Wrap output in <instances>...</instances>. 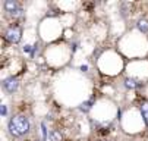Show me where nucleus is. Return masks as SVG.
<instances>
[{"instance_id": "nucleus-1", "label": "nucleus", "mask_w": 148, "mask_h": 141, "mask_svg": "<svg viewBox=\"0 0 148 141\" xmlns=\"http://www.w3.org/2000/svg\"><path fill=\"white\" fill-rule=\"evenodd\" d=\"M8 131L15 138H22L31 131V120L27 115H12L8 122Z\"/></svg>"}, {"instance_id": "nucleus-2", "label": "nucleus", "mask_w": 148, "mask_h": 141, "mask_svg": "<svg viewBox=\"0 0 148 141\" xmlns=\"http://www.w3.org/2000/svg\"><path fill=\"white\" fill-rule=\"evenodd\" d=\"M5 40L10 44H18L21 41V38H22V28L19 25H10L6 28L5 34H3Z\"/></svg>"}, {"instance_id": "nucleus-3", "label": "nucleus", "mask_w": 148, "mask_h": 141, "mask_svg": "<svg viewBox=\"0 0 148 141\" xmlns=\"http://www.w3.org/2000/svg\"><path fill=\"white\" fill-rule=\"evenodd\" d=\"M2 88H3V91H6L8 94L16 93L18 88H19V79H18L16 76H13V75L5 78L3 83H2Z\"/></svg>"}, {"instance_id": "nucleus-4", "label": "nucleus", "mask_w": 148, "mask_h": 141, "mask_svg": "<svg viewBox=\"0 0 148 141\" xmlns=\"http://www.w3.org/2000/svg\"><path fill=\"white\" fill-rule=\"evenodd\" d=\"M123 85L128 88V90H139L144 87V83L141 81V79H136L134 76H128L123 79Z\"/></svg>"}, {"instance_id": "nucleus-5", "label": "nucleus", "mask_w": 148, "mask_h": 141, "mask_svg": "<svg viewBox=\"0 0 148 141\" xmlns=\"http://www.w3.org/2000/svg\"><path fill=\"white\" fill-rule=\"evenodd\" d=\"M3 9H5L6 13L13 15L16 10L21 9V5H19L18 0H5V2H3Z\"/></svg>"}, {"instance_id": "nucleus-6", "label": "nucleus", "mask_w": 148, "mask_h": 141, "mask_svg": "<svg viewBox=\"0 0 148 141\" xmlns=\"http://www.w3.org/2000/svg\"><path fill=\"white\" fill-rule=\"evenodd\" d=\"M139 113H141V116H142L144 124L148 127V102H147V100L141 102V105H139Z\"/></svg>"}, {"instance_id": "nucleus-7", "label": "nucleus", "mask_w": 148, "mask_h": 141, "mask_svg": "<svg viewBox=\"0 0 148 141\" xmlns=\"http://www.w3.org/2000/svg\"><path fill=\"white\" fill-rule=\"evenodd\" d=\"M136 28L141 34H148V19L147 18H139L136 21Z\"/></svg>"}, {"instance_id": "nucleus-8", "label": "nucleus", "mask_w": 148, "mask_h": 141, "mask_svg": "<svg viewBox=\"0 0 148 141\" xmlns=\"http://www.w3.org/2000/svg\"><path fill=\"white\" fill-rule=\"evenodd\" d=\"M94 97H91L90 100H87V102H84L81 106H79V109H81V112H84V113H88L91 109H92V106H94Z\"/></svg>"}, {"instance_id": "nucleus-9", "label": "nucleus", "mask_w": 148, "mask_h": 141, "mask_svg": "<svg viewBox=\"0 0 148 141\" xmlns=\"http://www.w3.org/2000/svg\"><path fill=\"white\" fill-rule=\"evenodd\" d=\"M49 138H50V141H63V135H62V132L57 131V129H51Z\"/></svg>"}, {"instance_id": "nucleus-10", "label": "nucleus", "mask_w": 148, "mask_h": 141, "mask_svg": "<svg viewBox=\"0 0 148 141\" xmlns=\"http://www.w3.org/2000/svg\"><path fill=\"white\" fill-rule=\"evenodd\" d=\"M10 16H12L13 19H22V18L25 16V10H24L22 8H21L19 10H16V12H15L13 15H10Z\"/></svg>"}, {"instance_id": "nucleus-11", "label": "nucleus", "mask_w": 148, "mask_h": 141, "mask_svg": "<svg viewBox=\"0 0 148 141\" xmlns=\"http://www.w3.org/2000/svg\"><path fill=\"white\" fill-rule=\"evenodd\" d=\"M0 113H2V116H6L8 109H6V106H5V105H2V107H0Z\"/></svg>"}, {"instance_id": "nucleus-12", "label": "nucleus", "mask_w": 148, "mask_h": 141, "mask_svg": "<svg viewBox=\"0 0 148 141\" xmlns=\"http://www.w3.org/2000/svg\"><path fill=\"white\" fill-rule=\"evenodd\" d=\"M104 141H107V140H104Z\"/></svg>"}]
</instances>
